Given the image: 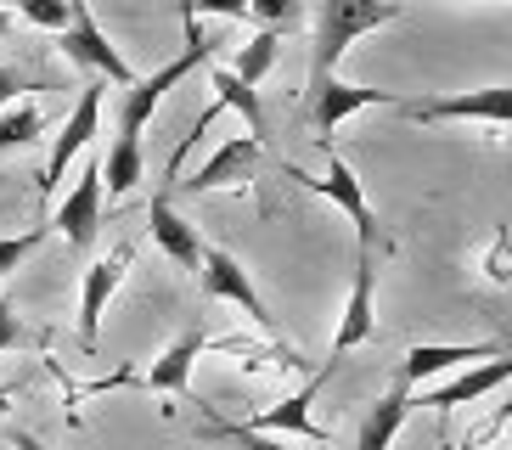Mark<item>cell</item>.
<instances>
[{
	"instance_id": "obj_1",
	"label": "cell",
	"mask_w": 512,
	"mask_h": 450,
	"mask_svg": "<svg viewBox=\"0 0 512 450\" xmlns=\"http://www.w3.org/2000/svg\"><path fill=\"white\" fill-rule=\"evenodd\" d=\"M394 17H400V0H316V40H310V90L304 96H316L332 74H338V62L344 51L361 34H377L389 29Z\"/></svg>"
},
{
	"instance_id": "obj_2",
	"label": "cell",
	"mask_w": 512,
	"mask_h": 450,
	"mask_svg": "<svg viewBox=\"0 0 512 450\" xmlns=\"http://www.w3.org/2000/svg\"><path fill=\"white\" fill-rule=\"evenodd\" d=\"M203 68H209V90H214V102L203 107V113L192 119V130L181 135V147H175V158H169V180H181L186 158H192L197 141H203V135L214 130V119H220V113H242L248 135H254V141H265V107H259V90H254V85H242V79L231 74V68H214V62H203Z\"/></svg>"
},
{
	"instance_id": "obj_3",
	"label": "cell",
	"mask_w": 512,
	"mask_h": 450,
	"mask_svg": "<svg viewBox=\"0 0 512 450\" xmlns=\"http://www.w3.org/2000/svg\"><path fill=\"white\" fill-rule=\"evenodd\" d=\"M214 57V40H203V45H186L175 62H164L158 74H141V79H130L124 85V96H119V135H141V124L158 113V102H164V90H175L186 74H197L203 62Z\"/></svg>"
},
{
	"instance_id": "obj_4",
	"label": "cell",
	"mask_w": 512,
	"mask_h": 450,
	"mask_svg": "<svg viewBox=\"0 0 512 450\" xmlns=\"http://www.w3.org/2000/svg\"><path fill=\"white\" fill-rule=\"evenodd\" d=\"M62 57L79 62V68H96V74H107L113 85H130V62L119 57V45L107 40V29L96 23L91 0H68V23H62Z\"/></svg>"
},
{
	"instance_id": "obj_5",
	"label": "cell",
	"mask_w": 512,
	"mask_h": 450,
	"mask_svg": "<svg viewBox=\"0 0 512 450\" xmlns=\"http://www.w3.org/2000/svg\"><path fill=\"white\" fill-rule=\"evenodd\" d=\"M287 180H299V186H310L316 197H327L332 209H344L349 225H355V248H372V242H377V214H372V203H366L361 175H355V169H349L332 147H327V175H304V169H287Z\"/></svg>"
},
{
	"instance_id": "obj_6",
	"label": "cell",
	"mask_w": 512,
	"mask_h": 450,
	"mask_svg": "<svg viewBox=\"0 0 512 450\" xmlns=\"http://www.w3.org/2000/svg\"><path fill=\"white\" fill-rule=\"evenodd\" d=\"M411 124H439V119H484L490 130L512 124V90L507 85H484V90H462V96H434V102H400Z\"/></svg>"
},
{
	"instance_id": "obj_7",
	"label": "cell",
	"mask_w": 512,
	"mask_h": 450,
	"mask_svg": "<svg viewBox=\"0 0 512 450\" xmlns=\"http://www.w3.org/2000/svg\"><path fill=\"white\" fill-rule=\"evenodd\" d=\"M197 282H203V299L209 304H237L254 327H271V315H265V299H259L254 276L226 254V248H209L203 242V265H197Z\"/></svg>"
},
{
	"instance_id": "obj_8",
	"label": "cell",
	"mask_w": 512,
	"mask_h": 450,
	"mask_svg": "<svg viewBox=\"0 0 512 450\" xmlns=\"http://www.w3.org/2000/svg\"><path fill=\"white\" fill-rule=\"evenodd\" d=\"M406 96H394V90H372V85H349V79L332 74L327 85L310 96V124H316V141L321 147H332V130L344 119H355V113H366V107H400Z\"/></svg>"
},
{
	"instance_id": "obj_9",
	"label": "cell",
	"mask_w": 512,
	"mask_h": 450,
	"mask_svg": "<svg viewBox=\"0 0 512 450\" xmlns=\"http://www.w3.org/2000/svg\"><path fill=\"white\" fill-rule=\"evenodd\" d=\"M96 130H102V85H85L79 90V102H74V113L62 119V130H57V141H51V158H46V175H40V192H57V180H62V169L74 164L79 152L96 141Z\"/></svg>"
},
{
	"instance_id": "obj_10",
	"label": "cell",
	"mask_w": 512,
	"mask_h": 450,
	"mask_svg": "<svg viewBox=\"0 0 512 450\" xmlns=\"http://www.w3.org/2000/svg\"><path fill=\"white\" fill-rule=\"evenodd\" d=\"M259 152H265V141H254V135H231L226 147L214 152L209 164L197 169L192 180H175V192L186 197H209V192H237V186H248L259 169Z\"/></svg>"
},
{
	"instance_id": "obj_11",
	"label": "cell",
	"mask_w": 512,
	"mask_h": 450,
	"mask_svg": "<svg viewBox=\"0 0 512 450\" xmlns=\"http://www.w3.org/2000/svg\"><path fill=\"white\" fill-rule=\"evenodd\" d=\"M332 366H338V360H327L316 377H304V389H299V394H287V400H276L271 411H259V417H242V428H254V434H293V439H304V445H321V439H327V428L310 417V400L321 394V383L332 377Z\"/></svg>"
},
{
	"instance_id": "obj_12",
	"label": "cell",
	"mask_w": 512,
	"mask_h": 450,
	"mask_svg": "<svg viewBox=\"0 0 512 450\" xmlns=\"http://www.w3.org/2000/svg\"><path fill=\"white\" fill-rule=\"evenodd\" d=\"M372 287H377V259H372V248H355V282H349V299H344V321L332 332V360H344L349 349L372 344V332H377Z\"/></svg>"
},
{
	"instance_id": "obj_13",
	"label": "cell",
	"mask_w": 512,
	"mask_h": 450,
	"mask_svg": "<svg viewBox=\"0 0 512 450\" xmlns=\"http://www.w3.org/2000/svg\"><path fill=\"white\" fill-rule=\"evenodd\" d=\"M130 259H136V248L124 242V248H113L107 259H96V265L85 270V287H79V344L85 349H96V338H102V315H107V304H113V293H119Z\"/></svg>"
},
{
	"instance_id": "obj_14",
	"label": "cell",
	"mask_w": 512,
	"mask_h": 450,
	"mask_svg": "<svg viewBox=\"0 0 512 450\" xmlns=\"http://www.w3.org/2000/svg\"><path fill=\"white\" fill-rule=\"evenodd\" d=\"M74 248H91L96 242V225H102V158H85V175L74 180V192L57 203V220H51Z\"/></svg>"
},
{
	"instance_id": "obj_15",
	"label": "cell",
	"mask_w": 512,
	"mask_h": 450,
	"mask_svg": "<svg viewBox=\"0 0 512 450\" xmlns=\"http://www.w3.org/2000/svg\"><path fill=\"white\" fill-rule=\"evenodd\" d=\"M147 237H152V248H164L175 265L197 276V265H203V237H197V225L175 209V197L169 192H158L147 203Z\"/></svg>"
},
{
	"instance_id": "obj_16",
	"label": "cell",
	"mask_w": 512,
	"mask_h": 450,
	"mask_svg": "<svg viewBox=\"0 0 512 450\" xmlns=\"http://www.w3.org/2000/svg\"><path fill=\"white\" fill-rule=\"evenodd\" d=\"M209 349V338H203V327H192V332H181L175 344L164 349V355L152 360L147 372H136V383L141 389H152V394H192V360Z\"/></svg>"
},
{
	"instance_id": "obj_17",
	"label": "cell",
	"mask_w": 512,
	"mask_h": 450,
	"mask_svg": "<svg viewBox=\"0 0 512 450\" xmlns=\"http://www.w3.org/2000/svg\"><path fill=\"white\" fill-rule=\"evenodd\" d=\"M512 377V360H479V366H462V372L445 383V389H428L422 400H411V405H434V411H456V405H473V400H484V394H496L501 383Z\"/></svg>"
},
{
	"instance_id": "obj_18",
	"label": "cell",
	"mask_w": 512,
	"mask_h": 450,
	"mask_svg": "<svg viewBox=\"0 0 512 450\" xmlns=\"http://www.w3.org/2000/svg\"><path fill=\"white\" fill-rule=\"evenodd\" d=\"M496 344H411L406 360H400V383H422V377L456 372V366H479V360H496Z\"/></svg>"
},
{
	"instance_id": "obj_19",
	"label": "cell",
	"mask_w": 512,
	"mask_h": 450,
	"mask_svg": "<svg viewBox=\"0 0 512 450\" xmlns=\"http://www.w3.org/2000/svg\"><path fill=\"white\" fill-rule=\"evenodd\" d=\"M406 417H411V389L406 383H394L383 400L366 411V422H361V439H355V450H389L394 445V434L406 428Z\"/></svg>"
},
{
	"instance_id": "obj_20",
	"label": "cell",
	"mask_w": 512,
	"mask_h": 450,
	"mask_svg": "<svg viewBox=\"0 0 512 450\" xmlns=\"http://www.w3.org/2000/svg\"><path fill=\"white\" fill-rule=\"evenodd\" d=\"M136 180H141V135H113V147L102 158V192L124 197L136 192Z\"/></svg>"
},
{
	"instance_id": "obj_21",
	"label": "cell",
	"mask_w": 512,
	"mask_h": 450,
	"mask_svg": "<svg viewBox=\"0 0 512 450\" xmlns=\"http://www.w3.org/2000/svg\"><path fill=\"white\" fill-rule=\"evenodd\" d=\"M40 130H46V119H40V107L23 96V102H6L0 107V158L12 147H29V141H40Z\"/></svg>"
},
{
	"instance_id": "obj_22",
	"label": "cell",
	"mask_w": 512,
	"mask_h": 450,
	"mask_svg": "<svg viewBox=\"0 0 512 450\" xmlns=\"http://www.w3.org/2000/svg\"><path fill=\"white\" fill-rule=\"evenodd\" d=\"M276 45H282V34H271V29H259L254 40H242V51H237V62H231V74L242 79V85H254L259 90V79L276 68Z\"/></svg>"
},
{
	"instance_id": "obj_23",
	"label": "cell",
	"mask_w": 512,
	"mask_h": 450,
	"mask_svg": "<svg viewBox=\"0 0 512 450\" xmlns=\"http://www.w3.org/2000/svg\"><path fill=\"white\" fill-rule=\"evenodd\" d=\"M209 439H226V445H242V450H299V445H287L282 434H254V428L220 422V417H209Z\"/></svg>"
},
{
	"instance_id": "obj_24",
	"label": "cell",
	"mask_w": 512,
	"mask_h": 450,
	"mask_svg": "<svg viewBox=\"0 0 512 450\" xmlns=\"http://www.w3.org/2000/svg\"><path fill=\"white\" fill-rule=\"evenodd\" d=\"M248 17H259L271 34H282V29H299L304 23V6L299 0H248Z\"/></svg>"
},
{
	"instance_id": "obj_25",
	"label": "cell",
	"mask_w": 512,
	"mask_h": 450,
	"mask_svg": "<svg viewBox=\"0 0 512 450\" xmlns=\"http://www.w3.org/2000/svg\"><path fill=\"white\" fill-rule=\"evenodd\" d=\"M17 17H29L34 29H46V34H62V23H68V0H17Z\"/></svg>"
},
{
	"instance_id": "obj_26",
	"label": "cell",
	"mask_w": 512,
	"mask_h": 450,
	"mask_svg": "<svg viewBox=\"0 0 512 450\" xmlns=\"http://www.w3.org/2000/svg\"><path fill=\"white\" fill-rule=\"evenodd\" d=\"M197 17H226V23H242V17H248V0H181V23H197Z\"/></svg>"
},
{
	"instance_id": "obj_27",
	"label": "cell",
	"mask_w": 512,
	"mask_h": 450,
	"mask_svg": "<svg viewBox=\"0 0 512 450\" xmlns=\"http://www.w3.org/2000/svg\"><path fill=\"white\" fill-rule=\"evenodd\" d=\"M40 242H46V231H29V237H0V282H6V276H12V270L23 265Z\"/></svg>"
},
{
	"instance_id": "obj_28",
	"label": "cell",
	"mask_w": 512,
	"mask_h": 450,
	"mask_svg": "<svg viewBox=\"0 0 512 450\" xmlns=\"http://www.w3.org/2000/svg\"><path fill=\"white\" fill-rule=\"evenodd\" d=\"M23 338H29V332H23V321H17V304L0 299V355H6V349H17Z\"/></svg>"
},
{
	"instance_id": "obj_29",
	"label": "cell",
	"mask_w": 512,
	"mask_h": 450,
	"mask_svg": "<svg viewBox=\"0 0 512 450\" xmlns=\"http://www.w3.org/2000/svg\"><path fill=\"white\" fill-rule=\"evenodd\" d=\"M29 90H34L29 74H17V68H6V62H0V107H6V102H23Z\"/></svg>"
},
{
	"instance_id": "obj_30",
	"label": "cell",
	"mask_w": 512,
	"mask_h": 450,
	"mask_svg": "<svg viewBox=\"0 0 512 450\" xmlns=\"http://www.w3.org/2000/svg\"><path fill=\"white\" fill-rule=\"evenodd\" d=\"M490 282H512V270H507V231H496V242H490Z\"/></svg>"
},
{
	"instance_id": "obj_31",
	"label": "cell",
	"mask_w": 512,
	"mask_h": 450,
	"mask_svg": "<svg viewBox=\"0 0 512 450\" xmlns=\"http://www.w3.org/2000/svg\"><path fill=\"white\" fill-rule=\"evenodd\" d=\"M12 450H51L40 434H29V428H12Z\"/></svg>"
},
{
	"instance_id": "obj_32",
	"label": "cell",
	"mask_w": 512,
	"mask_h": 450,
	"mask_svg": "<svg viewBox=\"0 0 512 450\" xmlns=\"http://www.w3.org/2000/svg\"><path fill=\"white\" fill-rule=\"evenodd\" d=\"M12 23H17L12 12H0V34H12Z\"/></svg>"
},
{
	"instance_id": "obj_33",
	"label": "cell",
	"mask_w": 512,
	"mask_h": 450,
	"mask_svg": "<svg viewBox=\"0 0 512 450\" xmlns=\"http://www.w3.org/2000/svg\"><path fill=\"white\" fill-rule=\"evenodd\" d=\"M6 411H12V394H6V389H0V417H6Z\"/></svg>"
},
{
	"instance_id": "obj_34",
	"label": "cell",
	"mask_w": 512,
	"mask_h": 450,
	"mask_svg": "<svg viewBox=\"0 0 512 450\" xmlns=\"http://www.w3.org/2000/svg\"><path fill=\"white\" fill-rule=\"evenodd\" d=\"M484 6H507V0H484Z\"/></svg>"
}]
</instances>
